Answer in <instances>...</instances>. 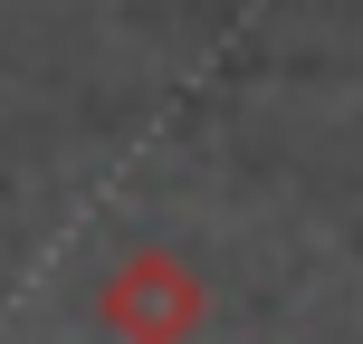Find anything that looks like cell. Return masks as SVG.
I'll return each mask as SVG.
<instances>
[{
  "instance_id": "obj_1",
  "label": "cell",
  "mask_w": 363,
  "mask_h": 344,
  "mask_svg": "<svg viewBox=\"0 0 363 344\" xmlns=\"http://www.w3.org/2000/svg\"><path fill=\"white\" fill-rule=\"evenodd\" d=\"M86 316L115 344H191L201 316H211V287H201V268L172 249V239H144V249H125L106 277H96Z\"/></svg>"
}]
</instances>
